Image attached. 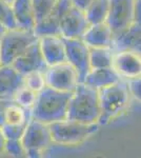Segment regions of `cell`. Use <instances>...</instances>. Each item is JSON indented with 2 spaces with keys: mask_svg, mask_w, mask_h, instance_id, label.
Segmentation results:
<instances>
[{
  "mask_svg": "<svg viewBox=\"0 0 141 158\" xmlns=\"http://www.w3.org/2000/svg\"><path fill=\"white\" fill-rule=\"evenodd\" d=\"M72 94L45 85L37 93L35 103L31 109L32 118L47 124L66 119Z\"/></svg>",
  "mask_w": 141,
  "mask_h": 158,
  "instance_id": "obj_1",
  "label": "cell"
},
{
  "mask_svg": "<svg viewBox=\"0 0 141 158\" xmlns=\"http://www.w3.org/2000/svg\"><path fill=\"white\" fill-rule=\"evenodd\" d=\"M101 109L99 92L83 82L77 85L68 102L66 119L82 123H98Z\"/></svg>",
  "mask_w": 141,
  "mask_h": 158,
  "instance_id": "obj_2",
  "label": "cell"
},
{
  "mask_svg": "<svg viewBox=\"0 0 141 158\" xmlns=\"http://www.w3.org/2000/svg\"><path fill=\"white\" fill-rule=\"evenodd\" d=\"M99 102L101 114L98 123L106 124L124 113L132 102V94L126 80L99 89Z\"/></svg>",
  "mask_w": 141,
  "mask_h": 158,
  "instance_id": "obj_3",
  "label": "cell"
},
{
  "mask_svg": "<svg viewBox=\"0 0 141 158\" xmlns=\"http://www.w3.org/2000/svg\"><path fill=\"white\" fill-rule=\"evenodd\" d=\"M53 143L60 146H77L89 139L99 129V123L86 124L70 119H63L48 124Z\"/></svg>",
  "mask_w": 141,
  "mask_h": 158,
  "instance_id": "obj_4",
  "label": "cell"
},
{
  "mask_svg": "<svg viewBox=\"0 0 141 158\" xmlns=\"http://www.w3.org/2000/svg\"><path fill=\"white\" fill-rule=\"evenodd\" d=\"M38 40L34 31L6 30L0 41V55L3 64H12L32 43Z\"/></svg>",
  "mask_w": 141,
  "mask_h": 158,
  "instance_id": "obj_5",
  "label": "cell"
},
{
  "mask_svg": "<svg viewBox=\"0 0 141 158\" xmlns=\"http://www.w3.org/2000/svg\"><path fill=\"white\" fill-rule=\"evenodd\" d=\"M27 157H40L53 144L48 124L31 118L21 137Z\"/></svg>",
  "mask_w": 141,
  "mask_h": 158,
  "instance_id": "obj_6",
  "label": "cell"
},
{
  "mask_svg": "<svg viewBox=\"0 0 141 158\" xmlns=\"http://www.w3.org/2000/svg\"><path fill=\"white\" fill-rule=\"evenodd\" d=\"M44 78L48 86L61 92L73 93L79 83L78 73L68 61L48 65L44 71Z\"/></svg>",
  "mask_w": 141,
  "mask_h": 158,
  "instance_id": "obj_7",
  "label": "cell"
},
{
  "mask_svg": "<svg viewBox=\"0 0 141 158\" xmlns=\"http://www.w3.org/2000/svg\"><path fill=\"white\" fill-rule=\"evenodd\" d=\"M65 45L66 61L78 73L79 82H83L89 72V48L81 38H63Z\"/></svg>",
  "mask_w": 141,
  "mask_h": 158,
  "instance_id": "obj_8",
  "label": "cell"
},
{
  "mask_svg": "<svg viewBox=\"0 0 141 158\" xmlns=\"http://www.w3.org/2000/svg\"><path fill=\"white\" fill-rule=\"evenodd\" d=\"M135 0H110V9L106 23L110 25L113 34L123 32L133 24Z\"/></svg>",
  "mask_w": 141,
  "mask_h": 158,
  "instance_id": "obj_9",
  "label": "cell"
},
{
  "mask_svg": "<svg viewBox=\"0 0 141 158\" xmlns=\"http://www.w3.org/2000/svg\"><path fill=\"white\" fill-rule=\"evenodd\" d=\"M113 69L123 80L141 77V55L129 50L113 51Z\"/></svg>",
  "mask_w": 141,
  "mask_h": 158,
  "instance_id": "obj_10",
  "label": "cell"
},
{
  "mask_svg": "<svg viewBox=\"0 0 141 158\" xmlns=\"http://www.w3.org/2000/svg\"><path fill=\"white\" fill-rule=\"evenodd\" d=\"M89 27L85 12L74 6L60 18V35L63 38H81Z\"/></svg>",
  "mask_w": 141,
  "mask_h": 158,
  "instance_id": "obj_11",
  "label": "cell"
},
{
  "mask_svg": "<svg viewBox=\"0 0 141 158\" xmlns=\"http://www.w3.org/2000/svg\"><path fill=\"white\" fill-rule=\"evenodd\" d=\"M12 65L22 75L34 71H41L44 72L48 69V64L45 62L42 53L40 51L38 40L30 45L27 50L17 58Z\"/></svg>",
  "mask_w": 141,
  "mask_h": 158,
  "instance_id": "obj_12",
  "label": "cell"
},
{
  "mask_svg": "<svg viewBox=\"0 0 141 158\" xmlns=\"http://www.w3.org/2000/svg\"><path fill=\"white\" fill-rule=\"evenodd\" d=\"M38 43L48 67L66 61L65 45L62 36L45 35L38 37Z\"/></svg>",
  "mask_w": 141,
  "mask_h": 158,
  "instance_id": "obj_13",
  "label": "cell"
},
{
  "mask_svg": "<svg viewBox=\"0 0 141 158\" xmlns=\"http://www.w3.org/2000/svg\"><path fill=\"white\" fill-rule=\"evenodd\" d=\"M24 85V76L12 64L0 68V99L14 100L17 92Z\"/></svg>",
  "mask_w": 141,
  "mask_h": 158,
  "instance_id": "obj_14",
  "label": "cell"
},
{
  "mask_svg": "<svg viewBox=\"0 0 141 158\" xmlns=\"http://www.w3.org/2000/svg\"><path fill=\"white\" fill-rule=\"evenodd\" d=\"M72 6L73 3L71 0H58L55 10L44 19L35 23L34 33L38 37L45 35H60V18Z\"/></svg>",
  "mask_w": 141,
  "mask_h": 158,
  "instance_id": "obj_15",
  "label": "cell"
},
{
  "mask_svg": "<svg viewBox=\"0 0 141 158\" xmlns=\"http://www.w3.org/2000/svg\"><path fill=\"white\" fill-rule=\"evenodd\" d=\"M81 39L89 48H111L113 45V34L111 27L106 22L89 24Z\"/></svg>",
  "mask_w": 141,
  "mask_h": 158,
  "instance_id": "obj_16",
  "label": "cell"
},
{
  "mask_svg": "<svg viewBox=\"0 0 141 158\" xmlns=\"http://www.w3.org/2000/svg\"><path fill=\"white\" fill-rule=\"evenodd\" d=\"M112 50H129L141 55V27L133 23L123 32L115 35Z\"/></svg>",
  "mask_w": 141,
  "mask_h": 158,
  "instance_id": "obj_17",
  "label": "cell"
},
{
  "mask_svg": "<svg viewBox=\"0 0 141 158\" xmlns=\"http://www.w3.org/2000/svg\"><path fill=\"white\" fill-rule=\"evenodd\" d=\"M120 80H123V79H121V77L118 75V73L113 69V67L99 68L91 69L89 72L86 74L83 83L99 90L104 86L119 82Z\"/></svg>",
  "mask_w": 141,
  "mask_h": 158,
  "instance_id": "obj_18",
  "label": "cell"
},
{
  "mask_svg": "<svg viewBox=\"0 0 141 158\" xmlns=\"http://www.w3.org/2000/svg\"><path fill=\"white\" fill-rule=\"evenodd\" d=\"M12 6L18 29L34 31L36 22L32 0H14Z\"/></svg>",
  "mask_w": 141,
  "mask_h": 158,
  "instance_id": "obj_19",
  "label": "cell"
},
{
  "mask_svg": "<svg viewBox=\"0 0 141 158\" xmlns=\"http://www.w3.org/2000/svg\"><path fill=\"white\" fill-rule=\"evenodd\" d=\"M31 116V110L25 109L19 106L17 102L12 100L9 103L4 113L3 124H11V126H27Z\"/></svg>",
  "mask_w": 141,
  "mask_h": 158,
  "instance_id": "obj_20",
  "label": "cell"
},
{
  "mask_svg": "<svg viewBox=\"0 0 141 158\" xmlns=\"http://www.w3.org/2000/svg\"><path fill=\"white\" fill-rule=\"evenodd\" d=\"M110 9V0H94L85 10V16L89 24L106 22Z\"/></svg>",
  "mask_w": 141,
  "mask_h": 158,
  "instance_id": "obj_21",
  "label": "cell"
},
{
  "mask_svg": "<svg viewBox=\"0 0 141 158\" xmlns=\"http://www.w3.org/2000/svg\"><path fill=\"white\" fill-rule=\"evenodd\" d=\"M113 64V50L111 48H89L91 69L111 68Z\"/></svg>",
  "mask_w": 141,
  "mask_h": 158,
  "instance_id": "obj_22",
  "label": "cell"
},
{
  "mask_svg": "<svg viewBox=\"0 0 141 158\" xmlns=\"http://www.w3.org/2000/svg\"><path fill=\"white\" fill-rule=\"evenodd\" d=\"M58 0H32L35 22L44 19L55 10Z\"/></svg>",
  "mask_w": 141,
  "mask_h": 158,
  "instance_id": "obj_23",
  "label": "cell"
},
{
  "mask_svg": "<svg viewBox=\"0 0 141 158\" xmlns=\"http://www.w3.org/2000/svg\"><path fill=\"white\" fill-rule=\"evenodd\" d=\"M0 23L6 30L17 27L12 3L6 1V0H0Z\"/></svg>",
  "mask_w": 141,
  "mask_h": 158,
  "instance_id": "obj_24",
  "label": "cell"
},
{
  "mask_svg": "<svg viewBox=\"0 0 141 158\" xmlns=\"http://www.w3.org/2000/svg\"><path fill=\"white\" fill-rule=\"evenodd\" d=\"M24 85L36 93L40 92L47 85L44 78V72L41 71H34L24 75Z\"/></svg>",
  "mask_w": 141,
  "mask_h": 158,
  "instance_id": "obj_25",
  "label": "cell"
},
{
  "mask_svg": "<svg viewBox=\"0 0 141 158\" xmlns=\"http://www.w3.org/2000/svg\"><path fill=\"white\" fill-rule=\"evenodd\" d=\"M36 97H37V93L31 90L27 86L23 85L19 91L17 92L16 96L14 98V101L17 102L19 106H23L25 109H32L34 106Z\"/></svg>",
  "mask_w": 141,
  "mask_h": 158,
  "instance_id": "obj_26",
  "label": "cell"
},
{
  "mask_svg": "<svg viewBox=\"0 0 141 158\" xmlns=\"http://www.w3.org/2000/svg\"><path fill=\"white\" fill-rule=\"evenodd\" d=\"M4 154L15 158L27 157V153L21 139H6L4 146Z\"/></svg>",
  "mask_w": 141,
  "mask_h": 158,
  "instance_id": "obj_27",
  "label": "cell"
},
{
  "mask_svg": "<svg viewBox=\"0 0 141 158\" xmlns=\"http://www.w3.org/2000/svg\"><path fill=\"white\" fill-rule=\"evenodd\" d=\"M2 131L6 139H21L27 126H11V124H2Z\"/></svg>",
  "mask_w": 141,
  "mask_h": 158,
  "instance_id": "obj_28",
  "label": "cell"
},
{
  "mask_svg": "<svg viewBox=\"0 0 141 158\" xmlns=\"http://www.w3.org/2000/svg\"><path fill=\"white\" fill-rule=\"evenodd\" d=\"M126 82L130 88L132 96L141 102V77L131 79V80H126Z\"/></svg>",
  "mask_w": 141,
  "mask_h": 158,
  "instance_id": "obj_29",
  "label": "cell"
},
{
  "mask_svg": "<svg viewBox=\"0 0 141 158\" xmlns=\"http://www.w3.org/2000/svg\"><path fill=\"white\" fill-rule=\"evenodd\" d=\"M133 23L141 27V0L134 1V19Z\"/></svg>",
  "mask_w": 141,
  "mask_h": 158,
  "instance_id": "obj_30",
  "label": "cell"
},
{
  "mask_svg": "<svg viewBox=\"0 0 141 158\" xmlns=\"http://www.w3.org/2000/svg\"><path fill=\"white\" fill-rule=\"evenodd\" d=\"M71 1L74 6L82 10V11H85L94 0H71Z\"/></svg>",
  "mask_w": 141,
  "mask_h": 158,
  "instance_id": "obj_31",
  "label": "cell"
},
{
  "mask_svg": "<svg viewBox=\"0 0 141 158\" xmlns=\"http://www.w3.org/2000/svg\"><path fill=\"white\" fill-rule=\"evenodd\" d=\"M12 100H6V99H0V126L3 124L4 120V113H6V110L9 106V103Z\"/></svg>",
  "mask_w": 141,
  "mask_h": 158,
  "instance_id": "obj_32",
  "label": "cell"
},
{
  "mask_svg": "<svg viewBox=\"0 0 141 158\" xmlns=\"http://www.w3.org/2000/svg\"><path fill=\"white\" fill-rule=\"evenodd\" d=\"M6 136L2 131V127L0 126V156L4 154V146H6Z\"/></svg>",
  "mask_w": 141,
  "mask_h": 158,
  "instance_id": "obj_33",
  "label": "cell"
},
{
  "mask_svg": "<svg viewBox=\"0 0 141 158\" xmlns=\"http://www.w3.org/2000/svg\"><path fill=\"white\" fill-rule=\"evenodd\" d=\"M6 27H3L1 23H0V41H1V38H2V36L4 35V33H6Z\"/></svg>",
  "mask_w": 141,
  "mask_h": 158,
  "instance_id": "obj_34",
  "label": "cell"
},
{
  "mask_svg": "<svg viewBox=\"0 0 141 158\" xmlns=\"http://www.w3.org/2000/svg\"><path fill=\"white\" fill-rule=\"evenodd\" d=\"M3 65V63H2V59H1V55H0V68Z\"/></svg>",
  "mask_w": 141,
  "mask_h": 158,
  "instance_id": "obj_35",
  "label": "cell"
},
{
  "mask_svg": "<svg viewBox=\"0 0 141 158\" xmlns=\"http://www.w3.org/2000/svg\"><path fill=\"white\" fill-rule=\"evenodd\" d=\"M6 1H7V2H10V3H12L13 1H14V0H6Z\"/></svg>",
  "mask_w": 141,
  "mask_h": 158,
  "instance_id": "obj_36",
  "label": "cell"
}]
</instances>
